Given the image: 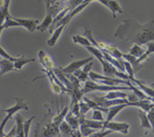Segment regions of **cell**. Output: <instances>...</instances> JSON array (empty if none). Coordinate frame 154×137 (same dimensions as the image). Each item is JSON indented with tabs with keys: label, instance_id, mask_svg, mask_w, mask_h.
<instances>
[{
	"label": "cell",
	"instance_id": "obj_8",
	"mask_svg": "<svg viewBox=\"0 0 154 137\" xmlns=\"http://www.w3.org/2000/svg\"><path fill=\"white\" fill-rule=\"evenodd\" d=\"M66 25V24H61V25H58L56 28V29L54 30V32L53 33L52 36L50 37V39L47 42V43L49 46H53L55 45V43H57L60 36H61Z\"/></svg>",
	"mask_w": 154,
	"mask_h": 137
},
{
	"label": "cell",
	"instance_id": "obj_3",
	"mask_svg": "<svg viewBox=\"0 0 154 137\" xmlns=\"http://www.w3.org/2000/svg\"><path fill=\"white\" fill-rule=\"evenodd\" d=\"M103 129H108L112 132H120L123 134H126L129 129V124L125 123L111 122L110 121L109 122L104 124Z\"/></svg>",
	"mask_w": 154,
	"mask_h": 137
},
{
	"label": "cell",
	"instance_id": "obj_16",
	"mask_svg": "<svg viewBox=\"0 0 154 137\" xmlns=\"http://www.w3.org/2000/svg\"><path fill=\"white\" fill-rule=\"evenodd\" d=\"M108 8L111 10L112 13V16L115 18L117 13H122L123 10L119 4L116 0H111Z\"/></svg>",
	"mask_w": 154,
	"mask_h": 137
},
{
	"label": "cell",
	"instance_id": "obj_10",
	"mask_svg": "<svg viewBox=\"0 0 154 137\" xmlns=\"http://www.w3.org/2000/svg\"><path fill=\"white\" fill-rule=\"evenodd\" d=\"M0 67H1L0 75L4 74H5L8 72L16 70L14 66L13 62L5 59L4 60L0 61Z\"/></svg>",
	"mask_w": 154,
	"mask_h": 137
},
{
	"label": "cell",
	"instance_id": "obj_5",
	"mask_svg": "<svg viewBox=\"0 0 154 137\" xmlns=\"http://www.w3.org/2000/svg\"><path fill=\"white\" fill-rule=\"evenodd\" d=\"M19 24L20 27L25 28L29 32H34L37 30V25H38V21L32 19H23L13 18Z\"/></svg>",
	"mask_w": 154,
	"mask_h": 137
},
{
	"label": "cell",
	"instance_id": "obj_9",
	"mask_svg": "<svg viewBox=\"0 0 154 137\" xmlns=\"http://www.w3.org/2000/svg\"><path fill=\"white\" fill-rule=\"evenodd\" d=\"M47 14L43 20V21L40 24L37 25V30L40 31L41 32H43L48 29V28L52 24L54 19L52 17V14L51 11H47Z\"/></svg>",
	"mask_w": 154,
	"mask_h": 137
},
{
	"label": "cell",
	"instance_id": "obj_27",
	"mask_svg": "<svg viewBox=\"0 0 154 137\" xmlns=\"http://www.w3.org/2000/svg\"><path fill=\"white\" fill-rule=\"evenodd\" d=\"M0 105H1V103H0Z\"/></svg>",
	"mask_w": 154,
	"mask_h": 137
},
{
	"label": "cell",
	"instance_id": "obj_2",
	"mask_svg": "<svg viewBox=\"0 0 154 137\" xmlns=\"http://www.w3.org/2000/svg\"><path fill=\"white\" fill-rule=\"evenodd\" d=\"M16 104L13 106L11 107L1 110L2 112H6L7 113V116L2 119L1 124H0V137L2 136H5V135L4 132V129L7 124L8 120L12 118L13 116L19 110H28V107L27 104L23 101V100L22 98H16Z\"/></svg>",
	"mask_w": 154,
	"mask_h": 137
},
{
	"label": "cell",
	"instance_id": "obj_14",
	"mask_svg": "<svg viewBox=\"0 0 154 137\" xmlns=\"http://www.w3.org/2000/svg\"><path fill=\"white\" fill-rule=\"evenodd\" d=\"M141 46V45L134 43L133 46L131 48V49L129 51V54L137 57V59L140 57L146 51V49L143 48Z\"/></svg>",
	"mask_w": 154,
	"mask_h": 137
},
{
	"label": "cell",
	"instance_id": "obj_13",
	"mask_svg": "<svg viewBox=\"0 0 154 137\" xmlns=\"http://www.w3.org/2000/svg\"><path fill=\"white\" fill-rule=\"evenodd\" d=\"M147 46L144 53L139 58L137 59V62L140 63L142 61L144 60L150 54L154 53V40L149 42L145 44Z\"/></svg>",
	"mask_w": 154,
	"mask_h": 137
},
{
	"label": "cell",
	"instance_id": "obj_23",
	"mask_svg": "<svg viewBox=\"0 0 154 137\" xmlns=\"http://www.w3.org/2000/svg\"><path fill=\"white\" fill-rule=\"evenodd\" d=\"M67 121H68L69 123V125L71 127H74V128H76V127L78 126V124H77V121L76 119H75L74 117L73 116H67Z\"/></svg>",
	"mask_w": 154,
	"mask_h": 137
},
{
	"label": "cell",
	"instance_id": "obj_4",
	"mask_svg": "<svg viewBox=\"0 0 154 137\" xmlns=\"http://www.w3.org/2000/svg\"><path fill=\"white\" fill-rule=\"evenodd\" d=\"M92 58H87L85 59L77 60L72 62L66 67L62 68L61 71L64 73H72L75 71H77L81 67L87 64L91 60H92Z\"/></svg>",
	"mask_w": 154,
	"mask_h": 137
},
{
	"label": "cell",
	"instance_id": "obj_17",
	"mask_svg": "<svg viewBox=\"0 0 154 137\" xmlns=\"http://www.w3.org/2000/svg\"><path fill=\"white\" fill-rule=\"evenodd\" d=\"M73 40L75 43H79L83 46H84L85 47L86 46H88L91 45V42L85 37L79 36V35H75L73 36L72 37Z\"/></svg>",
	"mask_w": 154,
	"mask_h": 137
},
{
	"label": "cell",
	"instance_id": "obj_25",
	"mask_svg": "<svg viewBox=\"0 0 154 137\" xmlns=\"http://www.w3.org/2000/svg\"><path fill=\"white\" fill-rule=\"evenodd\" d=\"M112 131L108 129V130L106 131H102V132H99L97 133H93V135H91L92 136H106L107 135L110 134L111 133H112Z\"/></svg>",
	"mask_w": 154,
	"mask_h": 137
},
{
	"label": "cell",
	"instance_id": "obj_19",
	"mask_svg": "<svg viewBox=\"0 0 154 137\" xmlns=\"http://www.w3.org/2000/svg\"><path fill=\"white\" fill-rule=\"evenodd\" d=\"M0 56H2L3 58H4L5 59L8 60L10 61H11L13 62H16V60H17L19 57H13L11 56H10L8 53H7V51L4 49L1 46H0Z\"/></svg>",
	"mask_w": 154,
	"mask_h": 137
},
{
	"label": "cell",
	"instance_id": "obj_24",
	"mask_svg": "<svg viewBox=\"0 0 154 137\" xmlns=\"http://www.w3.org/2000/svg\"><path fill=\"white\" fill-rule=\"evenodd\" d=\"M93 119H95L96 121H103V118L102 116V114L101 112L99 110H96L93 112Z\"/></svg>",
	"mask_w": 154,
	"mask_h": 137
},
{
	"label": "cell",
	"instance_id": "obj_22",
	"mask_svg": "<svg viewBox=\"0 0 154 137\" xmlns=\"http://www.w3.org/2000/svg\"><path fill=\"white\" fill-rule=\"evenodd\" d=\"M60 130L63 133H67L70 132V126L67 124L65 122H63L61 124L60 127Z\"/></svg>",
	"mask_w": 154,
	"mask_h": 137
},
{
	"label": "cell",
	"instance_id": "obj_26",
	"mask_svg": "<svg viewBox=\"0 0 154 137\" xmlns=\"http://www.w3.org/2000/svg\"><path fill=\"white\" fill-rule=\"evenodd\" d=\"M14 135H16V126H13V127L11 129V130H10V132L8 133L5 135V136H14Z\"/></svg>",
	"mask_w": 154,
	"mask_h": 137
},
{
	"label": "cell",
	"instance_id": "obj_21",
	"mask_svg": "<svg viewBox=\"0 0 154 137\" xmlns=\"http://www.w3.org/2000/svg\"><path fill=\"white\" fill-rule=\"evenodd\" d=\"M128 95L127 94H125L124 93H121V92H109V94H108L106 95V96H105V98L106 99H114V98H118V97H125L126 96H127Z\"/></svg>",
	"mask_w": 154,
	"mask_h": 137
},
{
	"label": "cell",
	"instance_id": "obj_7",
	"mask_svg": "<svg viewBox=\"0 0 154 137\" xmlns=\"http://www.w3.org/2000/svg\"><path fill=\"white\" fill-rule=\"evenodd\" d=\"M128 103H124V104H116L114 105V106L110 107L109 109H108V116L106 120L105 121L104 124H106L107 123L109 122L112 120L113 118L116 116V115L123 109H124L126 106H128ZM104 126V125H103Z\"/></svg>",
	"mask_w": 154,
	"mask_h": 137
},
{
	"label": "cell",
	"instance_id": "obj_15",
	"mask_svg": "<svg viewBox=\"0 0 154 137\" xmlns=\"http://www.w3.org/2000/svg\"><path fill=\"white\" fill-rule=\"evenodd\" d=\"M138 115L141 119V127L143 128L147 129H152L151 125L147 118V116L146 113V112L143 110H139L138 111Z\"/></svg>",
	"mask_w": 154,
	"mask_h": 137
},
{
	"label": "cell",
	"instance_id": "obj_20",
	"mask_svg": "<svg viewBox=\"0 0 154 137\" xmlns=\"http://www.w3.org/2000/svg\"><path fill=\"white\" fill-rule=\"evenodd\" d=\"M147 118L151 125V127L154 133V106H153L148 112L147 114Z\"/></svg>",
	"mask_w": 154,
	"mask_h": 137
},
{
	"label": "cell",
	"instance_id": "obj_6",
	"mask_svg": "<svg viewBox=\"0 0 154 137\" xmlns=\"http://www.w3.org/2000/svg\"><path fill=\"white\" fill-rule=\"evenodd\" d=\"M131 89L129 88H120V87H116V86H98L96 85V84L88 81L85 83V87L84 89L82 90V92L85 93L88 92H90L91 91L93 90H99V91H111V90H116V89Z\"/></svg>",
	"mask_w": 154,
	"mask_h": 137
},
{
	"label": "cell",
	"instance_id": "obj_12",
	"mask_svg": "<svg viewBox=\"0 0 154 137\" xmlns=\"http://www.w3.org/2000/svg\"><path fill=\"white\" fill-rule=\"evenodd\" d=\"M35 62L34 59L26 57H19L17 60L13 62L14 66L16 70H21L22 67L27 63Z\"/></svg>",
	"mask_w": 154,
	"mask_h": 137
},
{
	"label": "cell",
	"instance_id": "obj_11",
	"mask_svg": "<svg viewBox=\"0 0 154 137\" xmlns=\"http://www.w3.org/2000/svg\"><path fill=\"white\" fill-rule=\"evenodd\" d=\"M15 121L16 122V136L19 137L24 136L23 132V120L22 116L20 114H16L14 116Z\"/></svg>",
	"mask_w": 154,
	"mask_h": 137
},
{
	"label": "cell",
	"instance_id": "obj_1",
	"mask_svg": "<svg viewBox=\"0 0 154 137\" xmlns=\"http://www.w3.org/2000/svg\"><path fill=\"white\" fill-rule=\"evenodd\" d=\"M114 36L120 40L140 45L154 40V21L140 24L134 19H126L117 27Z\"/></svg>",
	"mask_w": 154,
	"mask_h": 137
},
{
	"label": "cell",
	"instance_id": "obj_18",
	"mask_svg": "<svg viewBox=\"0 0 154 137\" xmlns=\"http://www.w3.org/2000/svg\"><path fill=\"white\" fill-rule=\"evenodd\" d=\"M35 118V116H32L29 119L24 121H23V132H24V136L27 137L28 136L29 129H30V126L31 124V123L32 120Z\"/></svg>",
	"mask_w": 154,
	"mask_h": 137
}]
</instances>
